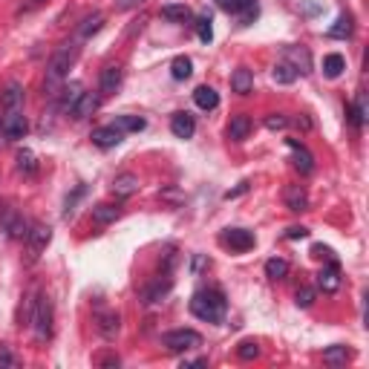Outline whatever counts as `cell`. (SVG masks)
Listing matches in <instances>:
<instances>
[{
  "instance_id": "obj_46",
  "label": "cell",
  "mask_w": 369,
  "mask_h": 369,
  "mask_svg": "<svg viewBox=\"0 0 369 369\" xmlns=\"http://www.w3.org/2000/svg\"><path fill=\"white\" fill-rule=\"evenodd\" d=\"M38 3H44V0H29V6H38Z\"/></svg>"
},
{
  "instance_id": "obj_3",
  "label": "cell",
  "mask_w": 369,
  "mask_h": 369,
  "mask_svg": "<svg viewBox=\"0 0 369 369\" xmlns=\"http://www.w3.org/2000/svg\"><path fill=\"white\" fill-rule=\"evenodd\" d=\"M52 320H55L52 300H49L47 295H38V297H35V309H32V320H29V326H32L35 338L41 341V343L52 338V329H55Z\"/></svg>"
},
{
  "instance_id": "obj_43",
  "label": "cell",
  "mask_w": 369,
  "mask_h": 369,
  "mask_svg": "<svg viewBox=\"0 0 369 369\" xmlns=\"http://www.w3.org/2000/svg\"><path fill=\"white\" fill-rule=\"evenodd\" d=\"M145 0H115V9L119 12H130V9H139Z\"/></svg>"
},
{
  "instance_id": "obj_30",
  "label": "cell",
  "mask_w": 369,
  "mask_h": 369,
  "mask_svg": "<svg viewBox=\"0 0 369 369\" xmlns=\"http://www.w3.org/2000/svg\"><path fill=\"white\" fill-rule=\"evenodd\" d=\"M190 72H193V64H190L188 55L173 58V64H170V75H173V79H177V81H185V79H190Z\"/></svg>"
},
{
  "instance_id": "obj_35",
  "label": "cell",
  "mask_w": 369,
  "mask_h": 369,
  "mask_svg": "<svg viewBox=\"0 0 369 369\" xmlns=\"http://www.w3.org/2000/svg\"><path fill=\"white\" fill-rule=\"evenodd\" d=\"M197 35L202 44H211L213 41V26H211V17L208 15H199L197 17Z\"/></svg>"
},
{
  "instance_id": "obj_6",
  "label": "cell",
  "mask_w": 369,
  "mask_h": 369,
  "mask_svg": "<svg viewBox=\"0 0 369 369\" xmlns=\"http://www.w3.org/2000/svg\"><path fill=\"white\" fill-rule=\"evenodd\" d=\"M26 130H29V124H26L24 110H9V113H3V119H0V133H3L9 142L24 139Z\"/></svg>"
},
{
  "instance_id": "obj_2",
  "label": "cell",
  "mask_w": 369,
  "mask_h": 369,
  "mask_svg": "<svg viewBox=\"0 0 369 369\" xmlns=\"http://www.w3.org/2000/svg\"><path fill=\"white\" fill-rule=\"evenodd\" d=\"M225 295L217 288H202L190 297V312L193 318H199L205 323H220L225 318Z\"/></svg>"
},
{
  "instance_id": "obj_15",
  "label": "cell",
  "mask_w": 369,
  "mask_h": 369,
  "mask_svg": "<svg viewBox=\"0 0 369 369\" xmlns=\"http://www.w3.org/2000/svg\"><path fill=\"white\" fill-rule=\"evenodd\" d=\"M139 177H136V173H119V177H115L113 179V193H115V197H133V193L136 190H139Z\"/></svg>"
},
{
  "instance_id": "obj_16",
  "label": "cell",
  "mask_w": 369,
  "mask_h": 369,
  "mask_svg": "<svg viewBox=\"0 0 369 369\" xmlns=\"http://www.w3.org/2000/svg\"><path fill=\"white\" fill-rule=\"evenodd\" d=\"M95 110H99V95H95V92H81V99L75 101V107H72V119L84 122Z\"/></svg>"
},
{
  "instance_id": "obj_24",
  "label": "cell",
  "mask_w": 369,
  "mask_h": 369,
  "mask_svg": "<svg viewBox=\"0 0 369 369\" xmlns=\"http://www.w3.org/2000/svg\"><path fill=\"white\" fill-rule=\"evenodd\" d=\"M122 217V211L115 208V205H107V202H99L92 208V220L99 222V225H110V222H115Z\"/></svg>"
},
{
  "instance_id": "obj_23",
  "label": "cell",
  "mask_w": 369,
  "mask_h": 369,
  "mask_svg": "<svg viewBox=\"0 0 369 369\" xmlns=\"http://www.w3.org/2000/svg\"><path fill=\"white\" fill-rule=\"evenodd\" d=\"M26 228L29 225L24 222V217H17L15 211L3 220V231H6V237H12V240H24L26 237Z\"/></svg>"
},
{
  "instance_id": "obj_44",
  "label": "cell",
  "mask_w": 369,
  "mask_h": 369,
  "mask_svg": "<svg viewBox=\"0 0 369 369\" xmlns=\"http://www.w3.org/2000/svg\"><path fill=\"white\" fill-rule=\"evenodd\" d=\"M217 3H220V9L228 12V15H237V9H240V0H217Z\"/></svg>"
},
{
  "instance_id": "obj_26",
  "label": "cell",
  "mask_w": 369,
  "mask_h": 369,
  "mask_svg": "<svg viewBox=\"0 0 369 369\" xmlns=\"http://www.w3.org/2000/svg\"><path fill=\"white\" fill-rule=\"evenodd\" d=\"M346 69V61H343V55L332 52V55H326L323 58V75L326 79H338V75Z\"/></svg>"
},
{
  "instance_id": "obj_32",
  "label": "cell",
  "mask_w": 369,
  "mask_h": 369,
  "mask_svg": "<svg viewBox=\"0 0 369 369\" xmlns=\"http://www.w3.org/2000/svg\"><path fill=\"white\" fill-rule=\"evenodd\" d=\"M271 79H274L277 84H291V81H295L297 79V72H295V67H291V64H277L274 69H271Z\"/></svg>"
},
{
  "instance_id": "obj_28",
  "label": "cell",
  "mask_w": 369,
  "mask_h": 369,
  "mask_svg": "<svg viewBox=\"0 0 369 369\" xmlns=\"http://www.w3.org/2000/svg\"><path fill=\"white\" fill-rule=\"evenodd\" d=\"M101 26H104V15H101V12H92L90 17H84V24H81V29H79L81 41H87V38H92V35L99 32Z\"/></svg>"
},
{
  "instance_id": "obj_40",
  "label": "cell",
  "mask_w": 369,
  "mask_h": 369,
  "mask_svg": "<svg viewBox=\"0 0 369 369\" xmlns=\"http://www.w3.org/2000/svg\"><path fill=\"white\" fill-rule=\"evenodd\" d=\"M286 124H288V119H286V115H280V113H274V115H268V119H265L268 130H283Z\"/></svg>"
},
{
  "instance_id": "obj_20",
  "label": "cell",
  "mask_w": 369,
  "mask_h": 369,
  "mask_svg": "<svg viewBox=\"0 0 369 369\" xmlns=\"http://www.w3.org/2000/svg\"><path fill=\"white\" fill-rule=\"evenodd\" d=\"M318 286H320L323 291H329V295L341 288V268H338V263H332L329 268L320 271V274H318Z\"/></svg>"
},
{
  "instance_id": "obj_1",
  "label": "cell",
  "mask_w": 369,
  "mask_h": 369,
  "mask_svg": "<svg viewBox=\"0 0 369 369\" xmlns=\"http://www.w3.org/2000/svg\"><path fill=\"white\" fill-rule=\"evenodd\" d=\"M75 61V47L72 44H64L58 47L47 64V75H44V95L47 99H58V92H61L67 75H69V67Z\"/></svg>"
},
{
  "instance_id": "obj_18",
  "label": "cell",
  "mask_w": 369,
  "mask_h": 369,
  "mask_svg": "<svg viewBox=\"0 0 369 369\" xmlns=\"http://www.w3.org/2000/svg\"><path fill=\"white\" fill-rule=\"evenodd\" d=\"M193 101H197L199 110H217L220 107V92L213 87H208V84H202V87L193 90Z\"/></svg>"
},
{
  "instance_id": "obj_7",
  "label": "cell",
  "mask_w": 369,
  "mask_h": 369,
  "mask_svg": "<svg viewBox=\"0 0 369 369\" xmlns=\"http://www.w3.org/2000/svg\"><path fill=\"white\" fill-rule=\"evenodd\" d=\"M220 243L225 248H231V251H251V248L257 245L254 234H251V231H245V228H225Z\"/></svg>"
},
{
  "instance_id": "obj_10",
  "label": "cell",
  "mask_w": 369,
  "mask_h": 369,
  "mask_svg": "<svg viewBox=\"0 0 369 369\" xmlns=\"http://www.w3.org/2000/svg\"><path fill=\"white\" fill-rule=\"evenodd\" d=\"M124 139V133L119 130V127H113V124H107V127H99V130H92V145L95 147H101V150H110V147H115Z\"/></svg>"
},
{
  "instance_id": "obj_37",
  "label": "cell",
  "mask_w": 369,
  "mask_h": 369,
  "mask_svg": "<svg viewBox=\"0 0 369 369\" xmlns=\"http://www.w3.org/2000/svg\"><path fill=\"white\" fill-rule=\"evenodd\" d=\"M295 303H297L300 309H309V306L315 303V288H312V286L297 288V291H295Z\"/></svg>"
},
{
  "instance_id": "obj_8",
  "label": "cell",
  "mask_w": 369,
  "mask_h": 369,
  "mask_svg": "<svg viewBox=\"0 0 369 369\" xmlns=\"http://www.w3.org/2000/svg\"><path fill=\"white\" fill-rule=\"evenodd\" d=\"M122 81H124V72H122V67H119V64L104 67V69H101V79H99V90H101V95H113V92H119Z\"/></svg>"
},
{
  "instance_id": "obj_22",
  "label": "cell",
  "mask_w": 369,
  "mask_h": 369,
  "mask_svg": "<svg viewBox=\"0 0 369 369\" xmlns=\"http://www.w3.org/2000/svg\"><path fill=\"white\" fill-rule=\"evenodd\" d=\"M81 92H84V87L79 84V81H72L69 87H61V113H72V107H75V101L81 99Z\"/></svg>"
},
{
  "instance_id": "obj_27",
  "label": "cell",
  "mask_w": 369,
  "mask_h": 369,
  "mask_svg": "<svg viewBox=\"0 0 369 369\" xmlns=\"http://www.w3.org/2000/svg\"><path fill=\"white\" fill-rule=\"evenodd\" d=\"M349 358H352V352H349L346 346H329L323 352V363H329V366H343Z\"/></svg>"
},
{
  "instance_id": "obj_9",
  "label": "cell",
  "mask_w": 369,
  "mask_h": 369,
  "mask_svg": "<svg viewBox=\"0 0 369 369\" xmlns=\"http://www.w3.org/2000/svg\"><path fill=\"white\" fill-rule=\"evenodd\" d=\"M0 107H3V113L24 110V87L17 84V81H9L3 87V92H0Z\"/></svg>"
},
{
  "instance_id": "obj_5",
  "label": "cell",
  "mask_w": 369,
  "mask_h": 369,
  "mask_svg": "<svg viewBox=\"0 0 369 369\" xmlns=\"http://www.w3.org/2000/svg\"><path fill=\"white\" fill-rule=\"evenodd\" d=\"M52 240V228L47 222H32L26 231V245H29V260H38L44 254V248Z\"/></svg>"
},
{
  "instance_id": "obj_29",
  "label": "cell",
  "mask_w": 369,
  "mask_h": 369,
  "mask_svg": "<svg viewBox=\"0 0 369 369\" xmlns=\"http://www.w3.org/2000/svg\"><path fill=\"white\" fill-rule=\"evenodd\" d=\"M113 127H119L122 133H139V130L147 127V122L139 119V115H119V119L113 122Z\"/></svg>"
},
{
  "instance_id": "obj_21",
  "label": "cell",
  "mask_w": 369,
  "mask_h": 369,
  "mask_svg": "<svg viewBox=\"0 0 369 369\" xmlns=\"http://www.w3.org/2000/svg\"><path fill=\"white\" fill-rule=\"evenodd\" d=\"M248 133H251V119H248L245 113L234 115V119H231V124H228V136L234 142H243V139H248Z\"/></svg>"
},
{
  "instance_id": "obj_33",
  "label": "cell",
  "mask_w": 369,
  "mask_h": 369,
  "mask_svg": "<svg viewBox=\"0 0 369 369\" xmlns=\"http://www.w3.org/2000/svg\"><path fill=\"white\" fill-rule=\"evenodd\" d=\"M288 274V263L286 260H268L265 263V277H271V280H283Z\"/></svg>"
},
{
  "instance_id": "obj_34",
  "label": "cell",
  "mask_w": 369,
  "mask_h": 369,
  "mask_svg": "<svg viewBox=\"0 0 369 369\" xmlns=\"http://www.w3.org/2000/svg\"><path fill=\"white\" fill-rule=\"evenodd\" d=\"M17 170H21V173H35L38 170V162H35V153L32 150H21V153H17Z\"/></svg>"
},
{
  "instance_id": "obj_4",
  "label": "cell",
  "mask_w": 369,
  "mask_h": 369,
  "mask_svg": "<svg viewBox=\"0 0 369 369\" xmlns=\"http://www.w3.org/2000/svg\"><path fill=\"white\" fill-rule=\"evenodd\" d=\"M162 343L170 349V352H190V349L202 346V335L193 332V329H173L162 338Z\"/></svg>"
},
{
  "instance_id": "obj_36",
  "label": "cell",
  "mask_w": 369,
  "mask_h": 369,
  "mask_svg": "<svg viewBox=\"0 0 369 369\" xmlns=\"http://www.w3.org/2000/svg\"><path fill=\"white\" fill-rule=\"evenodd\" d=\"M167 291H170V280H165V283H156L153 288H147V291H145V303H159V300L167 295Z\"/></svg>"
},
{
  "instance_id": "obj_42",
  "label": "cell",
  "mask_w": 369,
  "mask_h": 369,
  "mask_svg": "<svg viewBox=\"0 0 369 369\" xmlns=\"http://www.w3.org/2000/svg\"><path fill=\"white\" fill-rule=\"evenodd\" d=\"M286 237H288V240H306V237H309V228H303V225H291V228L286 231Z\"/></svg>"
},
{
  "instance_id": "obj_38",
  "label": "cell",
  "mask_w": 369,
  "mask_h": 369,
  "mask_svg": "<svg viewBox=\"0 0 369 369\" xmlns=\"http://www.w3.org/2000/svg\"><path fill=\"white\" fill-rule=\"evenodd\" d=\"M237 355H240L243 361H254V358L260 355L257 341H243V343H240V349H237Z\"/></svg>"
},
{
  "instance_id": "obj_17",
  "label": "cell",
  "mask_w": 369,
  "mask_h": 369,
  "mask_svg": "<svg viewBox=\"0 0 369 369\" xmlns=\"http://www.w3.org/2000/svg\"><path fill=\"white\" fill-rule=\"evenodd\" d=\"M286 64L295 67L297 75H306L309 69H312V61H309V52L306 49H297V47H286Z\"/></svg>"
},
{
  "instance_id": "obj_31",
  "label": "cell",
  "mask_w": 369,
  "mask_h": 369,
  "mask_svg": "<svg viewBox=\"0 0 369 369\" xmlns=\"http://www.w3.org/2000/svg\"><path fill=\"white\" fill-rule=\"evenodd\" d=\"M260 15V6H257V0H240V9H237V17H240V24H251L254 17Z\"/></svg>"
},
{
  "instance_id": "obj_11",
  "label": "cell",
  "mask_w": 369,
  "mask_h": 369,
  "mask_svg": "<svg viewBox=\"0 0 369 369\" xmlns=\"http://www.w3.org/2000/svg\"><path fill=\"white\" fill-rule=\"evenodd\" d=\"M170 130L177 139H193V133H197V122H193L190 113H177L170 119Z\"/></svg>"
},
{
  "instance_id": "obj_12",
  "label": "cell",
  "mask_w": 369,
  "mask_h": 369,
  "mask_svg": "<svg viewBox=\"0 0 369 369\" xmlns=\"http://www.w3.org/2000/svg\"><path fill=\"white\" fill-rule=\"evenodd\" d=\"M283 199H286V208L295 211V213L309 211V193H306V188H300V185H288L286 193H283Z\"/></svg>"
},
{
  "instance_id": "obj_14",
  "label": "cell",
  "mask_w": 369,
  "mask_h": 369,
  "mask_svg": "<svg viewBox=\"0 0 369 369\" xmlns=\"http://www.w3.org/2000/svg\"><path fill=\"white\" fill-rule=\"evenodd\" d=\"M288 147H291V156H295V167L300 173H312L315 170V156L309 153L297 139H288Z\"/></svg>"
},
{
  "instance_id": "obj_41",
  "label": "cell",
  "mask_w": 369,
  "mask_h": 369,
  "mask_svg": "<svg viewBox=\"0 0 369 369\" xmlns=\"http://www.w3.org/2000/svg\"><path fill=\"white\" fill-rule=\"evenodd\" d=\"M15 355H12V349L6 343H0V366H15Z\"/></svg>"
},
{
  "instance_id": "obj_13",
  "label": "cell",
  "mask_w": 369,
  "mask_h": 369,
  "mask_svg": "<svg viewBox=\"0 0 369 369\" xmlns=\"http://www.w3.org/2000/svg\"><path fill=\"white\" fill-rule=\"evenodd\" d=\"M95 329H99V335L104 341H115V338H119V329H122V318L115 315V312H104V315H99Z\"/></svg>"
},
{
  "instance_id": "obj_25",
  "label": "cell",
  "mask_w": 369,
  "mask_h": 369,
  "mask_svg": "<svg viewBox=\"0 0 369 369\" xmlns=\"http://www.w3.org/2000/svg\"><path fill=\"white\" fill-rule=\"evenodd\" d=\"M162 17L170 24H188L190 21V9L185 3H170V6H162Z\"/></svg>"
},
{
  "instance_id": "obj_19",
  "label": "cell",
  "mask_w": 369,
  "mask_h": 369,
  "mask_svg": "<svg viewBox=\"0 0 369 369\" xmlns=\"http://www.w3.org/2000/svg\"><path fill=\"white\" fill-rule=\"evenodd\" d=\"M251 87H254V72H251L248 67L234 69V75H231V90L240 92V95H248Z\"/></svg>"
},
{
  "instance_id": "obj_39",
  "label": "cell",
  "mask_w": 369,
  "mask_h": 369,
  "mask_svg": "<svg viewBox=\"0 0 369 369\" xmlns=\"http://www.w3.org/2000/svg\"><path fill=\"white\" fill-rule=\"evenodd\" d=\"M346 35H352V21H349V15H343L338 26L332 29V38H346Z\"/></svg>"
},
{
  "instance_id": "obj_45",
  "label": "cell",
  "mask_w": 369,
  "mask_h": 369,
  "mask_svg": "<svg viewBox=\"0 0 369 369\" xmlns=\"http://www.w3.org/2000/svg\"><path fill=\"white\" fill-rule=\"evenodd\" d=\"M182 366H205V358H197V361H182Z\"/></svg>"
}]
</instances>
